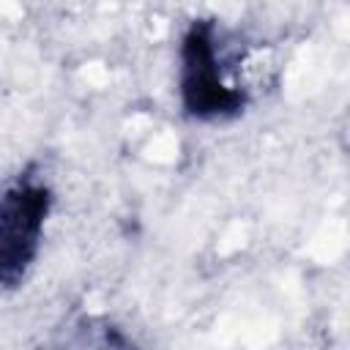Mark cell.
<instances>
[{
  "instance_id": "6da1fadb",
  "label": "cell",
  "mask_w": 350,
  "mask_h": 350,
  "mask_svg": "<svg viewBox=\"0 0 350 350\" xmlns=\"http://www.w3.org/2000/svg\"><path fill=\"white\" fill-rule=\"evenodd\" d=\"M243 66L246 46L219 19H191L178 38L175 93L180 115L194 123L241 118L252 104Z\"/></svg>"
},
{
  "instance_id": "7a4b0ae2",
  "label": "cell",
  "mask_w": 350,
  "mask_h": 350,
  "mask_svg": "<svg viewBox=\"0 0 350 350\" xmlns=\"http://www.w3.org/2000/svg\"><path fill=\"white\" fill-rule=\"evenodd\" d=\"M55 189L36 164L0 180V290H19L44 249Z\"/></svg>"
}]
</instances>
